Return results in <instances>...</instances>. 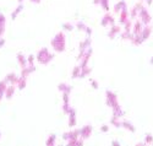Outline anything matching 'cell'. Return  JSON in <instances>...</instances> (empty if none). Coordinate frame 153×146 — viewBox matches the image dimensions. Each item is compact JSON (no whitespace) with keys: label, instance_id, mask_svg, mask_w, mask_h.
Segmentation results:
<instances>
[{"label":"cell","instance_id":"cell-1","mask_svg":"<svg viewBox=\"0 0 153 146\" xmlns=\"http://www.w3.org/2000/svg\"><path fill=\"white\" fill-rule=\"evenodd\" d=\"M50 44H52V48L55 52L62 53L64 50H65V48H66V37H65V33H64V32H58L54 36V38L52 39Z\"/></svg>","mask_w":153,"mask_h":146},{"label":"cell","instance_id":"cell-2","mask_svg":"<svg viewBox=\"0 0 153 146\" xmlns=\"http://www.w3.org/2000/svg\"><path fill=\"white\" fill-rule=\"evenodd\" d=\"M54 55H53V53L52 52H49L48 48H41L37 52V54H36V61H38L39 64L42 65H47L49 64L50 61L53 60Z\"/></svg>","mask_w":153,"mask_h":146},{"label":"cell","instance_id":"cell-3","mask_svg":"<svg viewBox=\"0 0 153 146\" xmlns=\"http://www.w3.org/2000/svg\"><path fill=\"white\" fill-rule=\"evenodd\" d=\"M92 48H88L86 50H81L79 53V57H77V60H79V65L80 66H87L88 65V61H90L91 57H92Z\"/></svg>","mask_w":153,"mask_h":146},{"label":"cell","instance_id":"cell-4","mask_svg":"<svg viewBox=\"0 0 153 146\" xmlns=\"http://www.w3.org/2000/svg\"><path fill=\"white\" fill-rule=\"evenodd\" d=\"M105 103H107V106H109L111 109L118 107V106H120L119 101H118V96L110 90L105 91Z\"/></svg>","mask_w":153,"mask_h":146},{"label":"cell","instance_id":"cell-5","mask_svg":"<svg viewBox=\"0 0 153 146\" xmlns=\"http://www.w3.org/2000/svg\"><path fill=\"white\" fill-rule=\"evenodd\" d=\"M138 17H140V21H141L145 26H147V25L152 21V17H151L149 12L147 11L146 7H142L141 10H140V12H138Z\"/></svg>","mask_w":153,"mask_h":146},{"label":"cell","instance_id":"cell-6","mask_svg":"<svg viewBox=\"0 0 153 146\" xmlns=\"http://www.w3.org/2000/svg\"><path fill=\"white\" fill-rule=\"evenodd\" d=\"M80 130V138L82 139V140H86V139H88V138H91V135H92V133H93V128H92V125H90V124H87V125H83L81 129H79Z\"/></svg>","mask_w":153,"mask_h":146},{"label":"cell","instance_id":"cell-7","mask_svg":"<svg viewBox=\"0 0 153 146\" xmlns=\"http://www.w3.org/2000/svg\"><path fill=\"white\" fill-rule=\"evenodd\" d=\"M100 23H102L103 27H111V26L115 25V19H114L113 15H110L109 12H107V14L103 17H102Z\"/></svg>","mask_w":153,"mask_h":146},{"label":"cell","instance_id":"cell-8","mask_svg":"<svg viewBox=\"0 0 153 146\" xmlns=\"http://www.w3.org/2000/svg\"><path fill=\"white\" fill-rule=\"evenodd\" d=\"M80 138V130L79 129H74V130H69L66 133L62 134V139L65 141H70V140H74V139H77Z\"/></svg>","mask_w":153,"mask_h":146},{"label":"cell","instance_id":"cell-9","mask_svg":"<svg viewBox=\"0 0 153 146\" xmlns=\"http://www.w3.org/2000/svg\"><path fill=\"white\" fill-rule=\"evenodd\" d=\"M68 118H69V121H68V124L70 128H74L76 125V123H77V119H76V111L74 108L70 109V112L68 113Z\"/></svg>","mask_w":153,"mask_h":146},{"label":"cell","instance_id":"cell-10","mask_svg":"<svg viewBox=\"0 0 153 146\" xmlns=\"http://www.w3.org/2000/svg\"><path fill=\"white\" fill-rule=\"evenodd\" d=\"M121 32V28H120V26H117V25H114V26H111L110 27V30L108 31V37L110 38V39H114L115 38L119 33Z\"/></svg>","mask_w":153,"mask_h":146},{"label":"cell","instance_id":"cell-11","mask_svg":"<svg viewBox=\"0 0 153 146\" xmlns=\"http://www.w3.org/2000/svg\"><path fill=\"white\" fill-rule=\"evenodd\" d=\"M143 27H145V25L141 21H136L135 23H132V30H131L132 34H140L141 31L143 30Z\"/></svg>","mask_w":153,"mask_h":146},{"label":"cell","instance_id":"cell-12","mask_svg":"<svg viewBox=\"0 0 153 146\" xmlns=\"http://www.w3.org/2000/svg\"><path fill=\"white\" fill-rule=\"evenodd\" d=\"M15 92H16V86L15 85H7L6 91H5V98L6 100H11L12 97H14Z\"/></svg>","mask_w":153,"mask_h":146},{"label":"cell","instance_id":"cell-13","mask_svg":"<svg viewBox=\"0 0 153 146\" xmlns=\"http://www.w3.org/2000/svg\"><path fill=\"white\" fill-rule=\"evenodd\" d=\"M129 16H130V14H129V11H127V7L124 9L123 11H120L119 12V21H120V23L125 25L127 21H129Z\"/></svg>","mask_w":153,"mask_h":146},{"label":"cell","instance_id":"cell-14","mask_svg":"<svg viewBox=\"0 0 153 146\" xmlns=\"http://www.w3.org/2000/svg\"><path fill=\"white\" fill-rule=\"evenodd\" d=\"M34 70H36V66H30V65H27L26 68H23L22 70H21V74H20V76H22V77H28L32 73H34Z\"/></svg>","mask_w":153,"mask_h":146},{"label":"cell","instance_id":"cell-15","mask_svg":"<svg viewBox=\"0 0 153 146\" xmlns=\"http://www.w3.org/2000/svg\"><path fill=\"white\" fill-rule=\"evenodd\" d=\"M17 79H19V75H16L15 73H10L6 75V77L4 79V80L9 84V85H15L16 81H17Z\"/></svg>","mask_w":153,"mask_h":146},{"label":"cell","instance_id":"cell-16","mask_svg":"<svg viewBox=\"0 0 153 146\" xmlns=\"http://www.w3.org/2000/svg\"><path fill=\"white\" fill-rule=\"evenodd\" d=\"M15 86L19 90H25V88H26V86H27V79L26 77H22V76H19Z\"/></svg>","mask_w":153,"mask_h":146},{"label":"cell","instance_id":"cell-17","mask_svg":"<svg viewBox=\"0 0 153 146\" xmlns=\"http://www.w3.org/2000/svg\"><path fill=\"white\" fill-rule=\"evenodd\" d=\"M58 90L61 92V94H71V86L66 82H61L58 85Z\"/></svg>","mask_w":153,"mask_h":146},{"label":"cell","instance_id":"cell-18","mask_svg":"<svg viewBox=\"0 0 153 146\" xmlns=\"http://www.w3.org/2000/svg\"><path fill=\"white\" fill-rule=\"evenodd\" d=\"M16 59H17L19 65L21 66V69H23V68H26V66H27V57H25L22 53H19Z\"/></svg>","mask_w":153,"mask_h":146},{"label":"cell","instance_id":"cell-19","mask_svg":"<svg viewBox=\"0 0 153 146\" xmlns=\"http://www.w3.org/2000/svg\"><path fill=\"white\" fill-rule=\"evenodd\" d=\"M93 3L96 5H99L104 11H109V0H93Z\"/></svg>","mask_w":153,"mask_h":146},{"label":"cell","instance_id":"cell-20","mask_svg":"<svg viewBox=\"0 0 153 146\" xmlns=\"http://www.w3.org/2000/svg\"><path fill=\"white\" fill-rule=\"evenodd\" d=\"M5 26H6V17L4 14L0 12V38L3 37V34L5 32Z\"/></svg>","mask_w":153,"mask_h":146},{"label":"cell","instance_id":"cell-21","mask_svg":"<svg viewBox=\"0 0 153 146\" xmlns=\"http://www.w3.org/2000/svg\"><path fill=\"white\" fill-rule=\"evenodd\" d=\"M91 38L90 37H87L85 41H82L80 44H79V50L81 52V50H86V49H88V48H91Z\"/></svg>","mask_w":153,"mask_h":146},{"label":"cell","instance_id":"cell-22","mask_svg":"<svg viewBox=\"0 0 153 146\" xmlns=\"http://www.w3.org/2000/svg\"><path fill=\"white\" fill-rule=\"evenodd\" d=\"M151 33H152V28H151L149 26L147 25V26H145V27H143V30L141 31V33H140V34H141V37H142L143 41H146V39H148V38H149Z\"/></svg>","mask_w":153,"mask_h":146},{"label":"cell","instance_id":"cell-23","mask_svg":"<svg viewBox=\"0 0 153 146\" xmlns=\"http://www.w3.org/2000/svg\"><path fill=\"white\" fill-rule=\"evenodd\" d=\"M127 7V5H126V3L124 1V0H120V1H118L115 5H114V11L117 12V14H119L120 11H123L124 9H126Z\"/></svg>","mask_w":153,"mask_h":146},{"label":"cell","instance_id":"cell-24","mask_svg":"<svg viewBox=\"0 0 153 146\" xmlns=\"http://www.w3.org/2000/svg\"><path fill=\"white\" fill-rule=\"evenodd\" d=\"M111 111H113V117H117V118H123L124 114H125V112L121 108V106H118V107L113 108Z\"/></svg>","mask_w":153,"mask_h":146},{"label":"cell","instance_id":"cell-25","mask_svg":"<svg viewBox=\"0 0 153 146\" xmlns=\"http://www.w3.org/2000/svg\"><path fill=\"white\" fill-rule=\"evenodd\" d=\"M7 85H9V84H7L5 80L0 81V101H1V100L5 97V91H6Z\"/></svg>","mask_w":153,"mask_h":146},{"label":"cell","instance_id":"cell-26","mask_svg":"<svg viewBox=\"0 0 153 146\" xmlns=\"http://www.w3.org/2000/svg\"><path fill=\"white\" fill-rule=\"evenodd\" d=\"M121 128H124V129H126V130H129V131H131V133H135V130H136L135 125H134L131 122H129V121H123V125H121Z\"/></svg>","mask_w":153,"mask_h":146},{"label":"cell","instance_id":"cell-27","mask_svg":"<svg viewBox=\"0 0 153 146\" xmlns=\"http://www.w3.org/2000/svg\"><path fill=\"white\" fill-rule=\"evenodd\" d=\"M45 146H56V135L50 134L45 141Z\"/></svg>","mask_w":153,"mask_h":146},{"label":"cell","instance_id":"cell-28","mask_svg":"<svg viewBox=\"0 0 153 146\" xmlns=\"http://www.w3.org/2000/svg\"><path fill=\"white\" fill-rule=\"evenodd\" d=\"M83 141L81 138H77V139H74V140H70V141H66V146H83Z\"/></svg>","mask_w":153,"mask_h":146},{"label":"cell","instance_id":"cell-29","mask_svg":"<svg viewBox=\"0 0 153 146\" xmlns=\"http://www.w3.org/2000/svg\"><path fill=\"white\" fill-rule=\"evenodd\" d=\"M131 42H132L134 46H140V44H142L145 41L142 39L141 34H134L132 38H131Z\"/></svg>","mask_w":153,"mask_h":146},{"label":"cell","instance_id":"cell-30","mask_svg":"<svg viewBox=\"0 0 153 146\" xmlns=\"http://www.w3.org/2000/svg\"><path fill=\"white\" fill-rule=\"evenodd\" d=\"M81 68V74H80V79H85L86 76H88L91 74V68L90 66H80Z\"/></svg>","mask_w":153,"mask_h":146},{"label":"cell","instance_id":"cell-31","mask_svg":"<svg viewBox=\"0 0 153 146\" xmlns=\"http://www.w3.org/2000/svg\"><path fill=\"white\" fill-rule=\"evenodd\" d=\"M110 124H111L113 127H115V128H121V125H123V121H121V118L111 117V119H110Z\"/></svg>","mask_w":153,"mask_h":146},{"label":"cell","instance_id":"cell-32","mask_svg":"<svg viewBox=\"0 0 153 146\" xmlns=\"http://www.w3.org/2000/svg\"><path fill=\"white\" fill-rule=\"evenodd\" d=\"M143 6L141 5V4H137L132 10H131V12H129V14H130V17L131 19H135L136 16H138V12H140V10H141Z\"/></svg>","mask_w":153,"mask_h":146},{"label":"cell","instance_id":"cell-33","mask_svg":"<svg viewBox=\"0 0 153 146\" xmlns=\"http://www.w3.org/2000/svg\"><path fill=\"white\" fill-rule=\"evenodd\" d=\"M22 10H23V5H22V4H19V6H17V7L14 10V12L11 14V19H12V20H16V17L21 14Z\"/></svg>","mask_w":153,"mask_h":146},{"label":"cell","instance_id":"cell-34","mask_svg":"<svg viewBox=\"0 0 153 146\" xmlns=\"http://www.w3.org/2000/svg\"><path fill=\"white\" fill-rule=\"evenodd\" d=\"M80 74H81V68H80V65H76L75 68L72 69L71 76H72V79H77V77H80Z\"/></svg>","mask_w":153,"mask_h":146},{"label":"cell","instance_id":"cell-35","mask_svg":"<svg viewBox=\"0 0 153 146\" xmlns=\"http://www.w3.org/2000/svg\"><path fill=\"white\" fill-rule=\"evenodd\" d=\"M132 32H130V31H124V32H121V38L123 39H129V41H131V38H132Z\"/></svg>","mask_w":153,"mask_h":146},{"label":"cell","instance_id":"cell-36","mask_svg":"<svg viewBox=\"0 0 153 146\" xmlns=\"http://www.w3.org/2000/svg\"><path fill=\"white\" fill-rule=\"evenodd\" d=\"M27 65H30V66H36V57H34V55L30 54V55L27 57Z\"/></svg>","mask_w":153,"mask_h":146},{"label":"cell","instance_id":"cell-37","mask_svg":"<svg viewBox=\"0 0 153 146\" xmlns=\"http://www.w3.org/2000/svg\"><path fill=\"white\" fill-rule=\"evenodd\" d=\"M62 30L64 31H72L74 30V25L70 23V22H65L62 25Z\"/></svg>","mask_w":153,"mask_h":146},{"label":"cell","instance_id":"cell-38","mask_svg":"<svg viewBox=\"0 0 153 146\" xmlns=\"http://www.w3.org/2000/svg\"><path fill=\"white\" fill-rule=\"evenodd\" d=\"M76 27H77L79 31H83V32H85V30L87 28V26H86L82 21H77V23H76Z\"/></svg>","mask_w":153,"mask_h":146},{"label":"cell","instance_id":"cell-39","mask_svg":"<svg viewBox=\"0 0 153 146\" xmlns=\"http://www.w3.org/2000/svg\"><path fill=\"white\" fill-rule=\"evenodd\" d=\"M145 144H146V145L153 144V136H152L151 134H148V135H146V136H145Z\"/></svg>","mask_w":153,"mask_h":146},{"label":"cell","instance_id":"cell-40","mask_svg":"<svg viewBox=\"0 0 153 146\" xmlns=\"http://www.w3.org/2000/svg\"><path fill=\"white\" fill-rule=\"evenodd\" d=\"M124 26H125V30H124V31H130V32H131V30H132V22H131L130 20L127 21Z\"/></svg>","mask_w":153,"mask_h":146},{"label":"cell","instance_id":"cell-41","mask_svg":"<svg viewBox=\"0 0 153 146\" xmlns=\"http://www.w3.org/2000/svg\"><path fill=\"white\" fill-rule=\"evenodd\" d=\"M100 130L103 131V133H108V131H109V127L104 124V125H102V127H100Z\"/></svg>","mask_w":153,"mask_h":146},{"label":"cell","instance_id":"cell-42","mask_svg":"<svg viewBox=\"0 0 153 146\" xmlns=\"http://www.w3.org/2000/svg\"><path fill=\"white\" fill-rule=\"evenodd\" d=\"M91 85H92V87H93V88H98V87H99L98 82H97L96 80H93V79H92V80H91Z\"/></svg>","mask_w":153,"mask_h":146},{"label":"cell","instance_id":"cell-43","mask_svg":"<svg viewBox=\"0 0 153 146\" xmlns=\"http://www.w3.org/2000/svg\"><path fill=\"white\" fill-rule=\"evenodd\" d=\"M85 33L87 34V37H91V34H92V30H91L90 27H87V28L85 30Z\"/></svg>","mask_w":153,"mask_h":146},{"label":"cell","instance_id":"cell-44","mask_svg":"<svg viewBox=\"0 0 153 146\" xmlns=\"http://www.w3.org/2000/svg\"><path fill=\"white\" fill-rule=\"evenodd\" d=\"M111 146H121V145H120V142L118 140H113L111 141Z\"/></svg>","mask_w":153,"mask_h":146},{"label":"cell","instance_id":"cell-45","mask_svg":"<svg viewBox=\"0 0 153 146\" xmlns=\"http://www.w3.org/2000/svg\"><path fill=\"white\" fill-rule=\"evenodd\" d=\"M5 46V39L1 37V38H0V48H3Z\"/></svg>","mask_w":153,"mask_h":146},{"label":"cell","instance_id":"cell-46","mask_svg":"<svg viewBox=\"0 0 153 146\" xmlns=\"http://www.w3.org/2000/svg\"><path fill=\"white\" fill-rule=\"evenodd\" d=\"M30 1H32L33 4H39V3H41V0H30Z\"/></svg>","mask_w":153,"mask_h":146},{"label":"cell","instance_id":"cell-47","mask_svg":"<svg viewBox=\"0 0 153 146\" xmlns=\"http://www.w3.org/2000/svg\"><path fill=\"white\" fill-rule=\"evenodd\" d=\"M145 1L147 3V5H151L152 4V0H145Z\"/></svg>","mask_w":153,"mask_h":146},{"label":"cell","instance_id":"cell-48","mask_svg":"<svg viewBox=\"0 0 153 146\" xmlns=\"http://www.w3.org/2000/svg\"><path fill=\"white\" fill-rule=\"evenodd\" d=\"M136 146H148V145H146L145 142H142V144H137Z\"/></svg>","mask_w":153,"mask_h":146},{"label":"cell","instance_id":"cell-49","mask_svg":"<svg viewBox=\"0 0 153 146\" xmlns=\"http://www.w3.org/2000/svg\"><path fill=\"white\" fill-rule=\"evenodd\" d=\"M17 1H19V4H22V3L25 1V0H17Z\"/></svg>","mask_w":153,"mask_h":146},{"label":"cell","instance_id":"cell-50","mask_svg":"<svg viewBox=\"0 0 153 146\" xmlns=\"http://www.w3.org/2000/svg\"><path fill=\"white\" fill-rule=\"evenodd\" d=\"M149 63H151V64H153V57L151 58V61H149Z\"/></svg>","mask_w":153,"mask_h":146},{"label":"cell","instance_id":"cell-51","mask_svg":"<svg viewBox=\"0 0 153 146\" xmlns=\"http://www.w3.org/2000/svg\"><path fill=\"white\" fill-rule=\"evenodd\" d=\"M0 138H1V134H0Z\"/></svg>","mask_w":153,"mask_h":146},{"label":"cell","instance_id":"cell-52","mask_svg":"<svg viewBox=\"0 0 153 146\" xmlns=\"http://www.w3.org/2000/svg\"><path fill=\"white\" fill-rule=\"evenodd\" d=\"M59 146H62V145H59Z\"/></svg>","mask_w":153,"mask_h":146}]
</instances>
